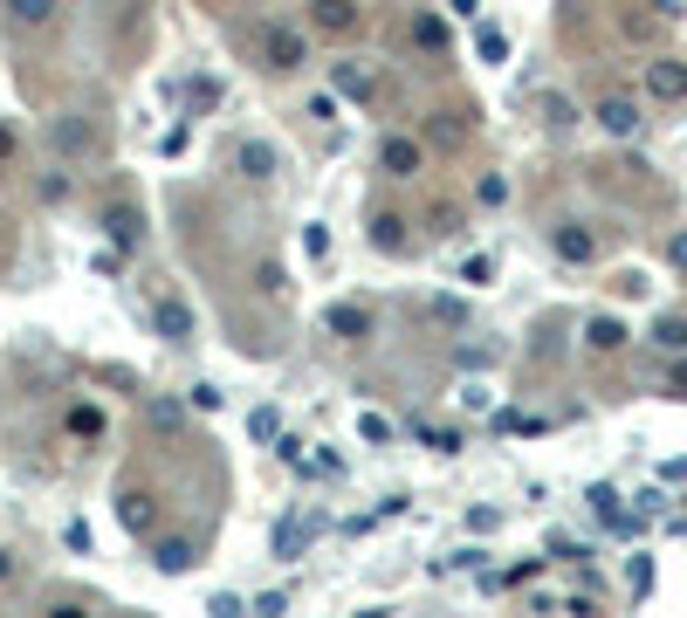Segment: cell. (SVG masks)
Wrapping results in <instances>:
<instances>
[{"label": "cell", "instance_id": "26", "mask_svg": "<svg viewBox=\"0 0 687 618\" xmlns=\"http://www.w3.org/2000/svg\"><path fill=\"white\" fill-rule=\"evenodd\" d=\"M302 254L323 262V254H330V227H302Z\"/></svg>", "mask_w": 687, "mask_h": 618}, {"label": "cell", "instance_id": "6", "mask_svg": "<svg viewBox=\"0 0 687 618\" xmlns=\"http://www.w3.org/2000/svg\"><path fill=\"white\" fill-rule=\"evenodd\" d=\"M151 330H159L165 344H186L193 337V309L180 296H151Z\"/></svg>", "mask_w": 687, "mask_h": 618}, {"label": "cell", "instance_id": "36", "mask_svg": "<svg viewBox=\"0 0 687 618\" xmlns=\"http://www.w3.org/2000/svg\"><path fill=\"white\" fill-rule=\"evenodd\" d=\"M426 309H434V317H440V323H461V302H454V296H434V302H426Z\"/></svg>", "mask_w": 687, "mask_h": 618}, {"label": "cell", "instance_id": "23", "mask_svg": "<svg viewBox=\"0 0 687 618\" xmlns=\"http://www.w3.org/2000/svg\"><path fill=\"white\" fill-rule=\"evenodd\" d=\"M543 124H557V131H571V124H577V103L550 90V96H543Z\"/></svg>", "mask_w": 687, "mask_h": 618}, {"label": "cell", "instance_id": "15", "mask_svg": "<svg viewBox=\"0 0 687 618\" xmlns=\"http://www.w3.org/2000/svg\"><path fill=\"white\" fill-rule=\"evenodd\" d=\"M193 557H199V550L186 543V536H165V543H159V571H165V577H186Z\"/></svg>", "mask_w": 687, "mask_h": 618}, {"label": "cell", "instance_id": "3", "mask_svg": "<svg viewBox=\"0 0 687 618\" xmlns=\"http://www.w3.org/2000/svg\"><path fill=\"white\" fill-rule=\"evenodd\" d=\"M378 172H386V179H420L426 172V145L405 138V131H392L386 145H378Z\"/></svg>", "mask_w": 687, "mask_h": 618}, {"label": "cell", "instance_id": "9", "mask_svg": "<svg viewBox=\"0 0 687 618\" xmlns=\"http://www.w3.org/2000/svg\"><path fill=\"white\" fill-rule=\"evenodd\" d=\"M323 330H330V337H344V344H358V337H371V309L330 302V309H323Z\"/></svg>", "mask_w": 687, "mask_h": 618}, {"label": "cell", "instance_id": "14", "mask_svg": "<svg viewBox=\"0 0 687 618\" xmlns=\"http://www.w3.org/2000/svg\"><path fill=\"white\" fill-rule=\"evenodd\" d=\"M234 172H241V179H254V186H268V179H275V151L248 138V145L234 151Z\"/></svg>", "mask_w": 687, "mask_h": 618}, {"label": "cell", "instance_id": "1", "mask_svg": "<svg viewBox=\"0 0 687 618\" xmlns=\"http://www.w3.org/2000/svg\"><path fill=\"white\" fill-rule=\"evenodd\" d=\"M254 48H262V62H268L275 76H289V69H302V62H310V35H302V28H289V21H268V28L254 35Z\"/></svg>", "mask_w": 687, "mask_h": 618}, {"label": "cell", "instance_id": "38", "mask_svg": "<svg viewBox=\"0 0 687 618\" xmlns=\"http://www.w3.org/2000/svg\"><path fill=\"white\" fill-rule=\"evenodd\" d=\"M14 159V131H8V124H0V165H8Z\"/></svg>", "mask_w": 687, "mask_h": 618}, {"label": "cell", "instance_id": "16", "mask_svg": "<svg viewBox=\"0 0 687 618\" xmlns=\"http://www.w3.org/2000/svg\"><path fill=\"white\" fill-rule=\"evenodd\" d=\"M584 344H592V351H619L626 344V323L619 317H592V323H584Z\"/></svg>", "mask_w": 687, "mask_h": 618}, {"label": "cell", "instance_id": "37", "mask_svg": "<svg viewBox=\"0 0 687 618\" xmlns=\"http://www.w3.org/2000/svg\"><path fill=\"white\" fill-rule=\"evenodd\" d=\"M667 262H674V268H687V234H674V241H667Z\"/></svg>", "mask_w": 687, "mask_h": 618}, {"label": "cell", "instance_id": "11", "mask_svg": "<svg viewBox=\"0 0 687 618\" xmlns=\"http://www.w3.org/2000/svg\"><path fill=\"white\" fill-rule=\"evenodd\" d=\"M592 117H598L612 138H632V131H640V103H632V96H598Z\"/></svg>", "mask_w": 687, "mask_h": 618}, {"label": "cell", "instance_id": "24", "mask_svg": "<svg viewBox=\"0 0 687 618\" xmlns=\"http://www.w3.org/2000/svg\"><path fill=\"white\" fill-rule=\"evenodd\" d=\"M248 433H254V440H283V412H275V405H254Z\"/></svg>", "mask_w": 687, "mask_h": 618}, {"label": "cell", "instance_id": "32", "mask_svg": "<svg viewBox=\"0 0 687 618\" xmlns=\"http://www.w3.org/2000/svg\"><path fill=\"white\" fill-rule=\"evenodd\" d=\"M358 433H365V440L378 447V440H392V420H378V412H365V420H358Z\"/></svg>", "mask_w": 687, "mask_h": 618}, {"label": "cell", "instance_id": "7", "mask_svg": "<svg viewBox=\"0 0 687 618\" xmlns=\"http://www.w3.org/2000/svg\"><path fill=\"white\" fill-rule=\"evenodd\" d=\"M426 151H461L468 145V111H434L426 117V131H420Z\"/></svg>", "mask_w": 687, "mask_h": 618}, {"label": "cell", "instance_id": "5", "mask_svg": "<svg viewBox=\"0 0 687 618\" xmlns=\"http://www.w3.org/2000/svg\"><path fill=\"white\" fill-rule=\"evenodd\" d=\"M96 227H104V241H111V248H138V241H145V214H138L131 199L104 206V220H96Z\"/></svg>", "mask_w": 687, "mask_h": 618}, {"label": "cell", "instance_id": "34", "mask_svg": "<svg viewBox=\"0 0 687 618\" xmlns=\"http://www.w3.org/2000/svg\"><path fill=\"white\" fill-rule=\"evenodd\" d=\"M42 199H48V206L69 199V179H62V172H48V179H42Z\"/></svg>", "mask_w": 687, "mask_h": 618}, {"label": "cell", "instance_id": "27", "mask_svg": "<svg viewBox=\"0 0 687 618\" xmlns=\"http://www.w3.org/2000/svg\"><path fill=\"white\" fill-rule=\"evenodd\" d=\"M474 199H481V206H502V199H508V179H495V172H489V179L474 186Z\"/></svg>", "mask_w": 687, "mask_h": 618}, {"label": "cell", "instance_id": "40", "mask_svg": "<svg viewBox=\"0 0 687 618\" xmlns=\"http://www.w3.org/2000/svg\"><path fill=\"white\" fill-rule=\"evenodd\" d=\"M674 392H687V365H680V371H674Z\"/></svg>", "mask_w": 687, "mask_h": 618}, {"label": "cell", "instance_id": "8", "mask_svg": "<svg viewBox=\"0 0 687 618\" xmlns=\"http://www.w3.org/2000/svg\"><path fill=\"white\" fill-rule=\"evenodd\" d=\"M550 248H557V262H571V268H584V262H598V241H592V227H577V220H564L550 234Z\"/></svg>", "mask_w": 687, "mask_h": 618}, {"label": "cell", "instance_id": "20", "mask_svg": "<svg viewBox=\"0 0 687 618\" xmlns=\"http://www.w3.org/2000/svg\"><path fill=\"white\" fill-rule=\"evenodd\" d=\"M69 433L76 440H104V412L96 405H69Z\"/></svg>", "mask_w": 687, "mask_h": 618}, {"label": "cell", "instance_id": "19", "mask_svg": "<svg viewBox=\"0 0 687 618\" xmlns=\"http://www.w3.org/2000/svg\"><path fill=\"white\" fill-rule=\"evenodd\" d=\"M214 103H220V83H214V76H193V83H186V111H193V117H207Z\"/></svg>", "mask_w": 687, "mask_h": 618}, {"label": "cell", "instance_id": "28", "mask_svg": "<svg viewBox=\"0 0 687 618\" xmlns=\"http://www.w3.org/2000/svg\"><path fill=\"white\" fill-rule=\"evenodd\" d=\"M302 550V523H283L275 529V557H296Z\"/></svg>", "mask_w": 687, "mask_h": 618}, {"label": "cell", "instance_id": "13", "mask_svg": "<svg viewBox=\"0 0 687 618\" xmlns=\"http://www.w3.org/2000/svg\"><path fill=\"white\" fill-rule=\"evenodd\" d=\"M8 21L21 35H48L56 28V0H8Z\"/></svg>", "mask_w": 687, "mask_h": 618}, {"label": "cell", "instance_id": "17", "mask_svg": "<svg viewBox=\"0 0 687 618\" xmlns=\"http://www.w3.org/2000/svg\"><path fill=\"white\" fill-rule=\"evenodd\" d=\"M413 42L426 48V56H440V48H447V21H440V14H426V8H420V14H413Z\"/></svg>", "mask_w": 687, "mask_h": 618}, {"label": "cell", "instance_id": "35", "mask_svg": "<svg viewBox=\"0 0 687 618\" xmlns=\"http://www.w3.org/2000/svg\"><path fill=\"white\" fill-rule=\"evenodd\" d=\"M653 21H660V14H626V35H632V42H646V35H653Z\"/></svg>", "mask_w": 687, "mask_h": 618}, {"label": "cell", "instance_id": "29", "mask_svg": "<svg viewBox=\"0 0 687 618\" xmlns=\"http://www.w3.org/2000/svg\"><path fill=\"white\" fill-rule=\"evenodd\" d=\"M151 426H165V433H180V405H172V399H151Z\"/></svg>", "mask_w": 687, "mask_h": 618}, {"label": "cell", "instance_id": "18", "mask_svg": "<svg viewBox=\"0 0 687 618\" xmlns=\"http://www.w3.org/2000/svg\"><path fill=\"white\" fill-rule=\"evenodd\" d=\"M56 145H62V151H96V131H90L83 117H62V124H56Z\"/></svg>", "mask_w": 687, "mask_h": 618}, {"label": "cell", "instance_id": "4", "mask_svg": "<svg viewBox=\"0 0 687 618\" xmlns=\"http://www.w3.org/2000/svg\"><path fill=\"white\" fill-rule=\"evenodd\" d=\"M646 96H653V103H687V62L653 56V62H646Z\"/></svg>", "mask_w": 687, "mask_h": 618}, {"label": "cell", "instance_id": "33", "mask_svg": "<svg viewBox=\"0 0 687 618\" xmlns=\"http://www.w3.org/2000/svg\"><path fill=\"white\" fill-rule=\"evenodd\" d=\"M495 275V262H489V254H474V262H461V282H489Z\"/></svg>", "mask_w": 687, "mask_h": 618}, {"label": "cell", "instance_id": "21", "mask_svg": "<svg viewBox=\"0 0 687 618\" xmlns=\"http://www.w3.org/2000/svg\"><path fill=\"white\" fill-rule=\"evenodd\" d=\"M337 90H344V96H358V103H371V90H378V83H371V76H365L358 62H337Z\"/></svg>", "mask_w": 687, "mask_h": 618}, {"label": "cell", "instance_id": "30", "mask_svg": "<svg viewBox=\"0 0 687 618\" xmlns=\"http://www.w3.org/2000/svg\"><path fill=\"white\" fill-rule=\"evenodd\" d=\"M420 440H426V447H440V454H454V447H461V433H447V426H420Z\"/></svg>", "mask_w": 687, "mask_h": 618}, {"label": "cell", "instance_id": "12", "mask_svg": "<svg viewBox=\"0 0 687 618\" xmlns=\"http://www.w3.org/2000/svg\"><path fill=\"white\" fill-rule=\"evenodd\" d=\"M117 515H124V529H131V536H151V523H159V502H151L145 488H124V495H117Z\"/></svg>", "mask_w": 687, "mask_h": 618}, {"label": "cell", "instance_id": "10", "mask_svg": "<svg viewBox=\"0 0 687 618\" xmlns=\"http://www.w3.org/2000/svg\"><path fill=\"white\" fill-rule=\"evenodd\" d=\"M365 241H371L378 254H405V248H413V234H405V214H386V206H378L371 227H365Z\"/></svg>", "mask_w": 687, "mask_h": 618}, {"label": "cell", "instance_id": "2", "mask_svg": "<svg viewBox=\"0 0 687 618\" xmlns=\"http://www.w3.org/2000/svg\"><path fill=\"white\" fill-rule=\"evenodd\" d=\"M302 21H310V35H358L365 8H358V0H310Z\"/></svg>", "mask_w": 687, "mask_h": 618}, {"label": "cell", "instance_id": "22", "mask_svg": "<svg viewBox=\"0 0 687 618\" xmlns=\"http://www.w3.org/2000/svg\"><path fill=\"white\" fill-rule=\"evenodd\" d=\"M653 344L660 351H687V317H660L653 323Z\"/></svg>", "mask_w": 687, "mask_h": 618}, {"label": "cell", "instance_id": "31", "mask_svg": "<svg viewBox=\"0 0 687 618\" xmlns=\"http://www.w3.org/2000/svg\"><path fill=\"white\" fill-rule=\"evenodd\" d=\"M254 282H262V289H268V296H275V302H283V296H289V275H283V268H275V262H268V268H262V275H254Z\"/></svg>", "mask_w": 687, "mask_h": 618}, {"label": "cell", "instance_id": "39", "mask_svg": "<svg viewBox=\"0 0 687 618\" xmlns=\"http://www.w3.org/2000/svg\"><path fill=\"white\" fill-rule=\"evenodd\" d=\"M8 577H14V557H8V550H0V584H8Z\"/></svg>", "mask_w": 687, "mask_h": 618}, {"label": "cell", "instance_id": "25", "mask_svg": "<svg viewBox=\"0 0 687 618\" xmlns=\"http://www.w3.org/2000/svg\"><path fill=\"white\" fill-rule=\"evenodd\" d=\"M474 56H481V62H502V56H508V35H502V28H481V35H474Z\"/></svg>", "mask_w": 687, "mask_h": 618}]
</instances>
